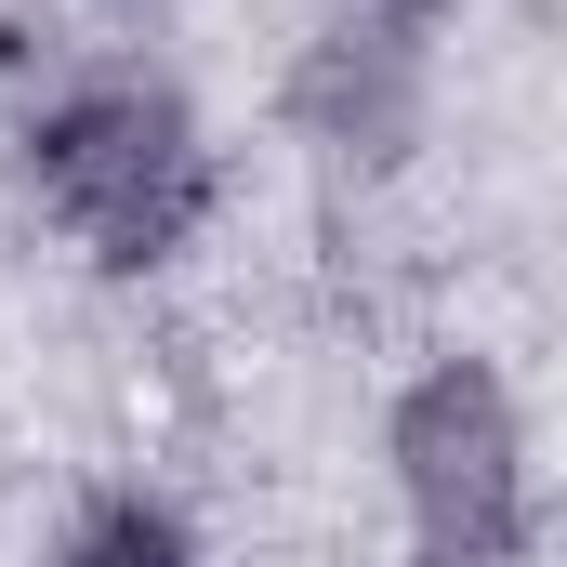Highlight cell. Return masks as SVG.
<instances>
[{"mask_svg":"<svg viewBox=\"0 0 567 567\" xmlns=\"http://www.w3.org/2000/svg\"><path fill=\"white\" fill-rule=\"evenodd\" d=\"M40 198H53L106 265H158V251L198 225V198H212V145H198V120H185L172 93L106 80V93H80V106L40 120Z\"/></svg>","mask_w":567,"mask_h":567,"instance_id":"cell-1","label":"cell"},{"mask_svg":"<svg viewBox=\"0 0 567 567\" xmlns=\"http://www.w3.org/2000/svg\"><path fill=\"white\" fill-rule=\"evenodd\" d=\"M66 567H198V555H185V528H172L158 502H106V515L66 542Z\"/></svg>","mask_w":567,"mask_h":567,"instance_id":"cell-4","label":"cell"},{"mask_svg":"<svg viewBox=\"0 0 567 567\" xmlns=\"http://www.w3.org/2000/svg\"><path fill=\"white\" fill-rule=\"evenodd\" d=\"M396 488H410V528H423V567H502L528 542V449H515V396L449 357L410 383L396 410Z\"/></svg>","mask_w":567,"mask_h":567,"instance_id":"cell-2","label":"cell"},{"mask_svg":"<svg viewBox=\"0 0 567 567\" xmlns=\"http://www.w3.org/2000/svg\"><path fill=\"white\" fill-rule=\"evenodd\" d=\"M303 120L343 145V158H383V145L410 133V27H343L303 66Z\"/></svg>","mask_w":567,"mask_h":567,"instance_id":"cell-3","label":"cell"}]
</instances>
